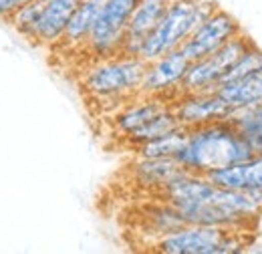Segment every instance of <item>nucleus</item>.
Returning a JSON list of instances; mask_svg holds the SVG:
<instances>
[{
  "mask_svg": "<svg viewBox=\"0 0 262 254\" xmlns=\"http://www.w3.org/2000/svg\"><path fill=\"white\" fill-rule=\"evenodd\" d=\"M218 8L220 6L214 0H169L162 20L143 40L141 59L149 63L169 51L180 49L198 25Z\"/></svg>",
  "mask_w": 262,
  "mask_h": 254,
  "instance_id": "obj_2",
  "label": "nucleus"
},
{
  "mask_svg": "<svg viewBox=\"0 0 262 254\" xmlns=\"http://www.w3.org/2000/svg\"><path fill=\"white\" fill-rule=\"evenodd\" d=\"M250 156H254V152L242 133L228 119H220L188 129L186 143L176 159L188 172L206 176L212 170L244 161Z\"/></svg>",
  "mask_w": 262,
  "mask_h": 254,
  "instance_id": "obj_1",
  "label": "nucleus"
},
{
  "mask_svg": "<svg viewBox=\"0 0 262 254\" xmlns=\"http://www.w3.org/2000/svg\"><path fill=\"white\" fill-rule=\"evenodd\" d=\"M188 67L190 61L180 49L165 53L156 61H149L141 81V95H156L173 101L180 95V87Z\"/></svg>",
  "mask_w": 262,
  "mask_h": 254,
  "instance_id": "obj_7",
  "label": "nucleus"
},
{
  "mask_svg": "<svg viewBox=\"0 0 262 254\" xmlns=\"http://www.w3.org/2000/svg\"><path fill=\"white\" fill-rule=\"evenodd\" d=\"M101 4H103V0H81L75 6V10L69 18V25L65 29V34H63V38L57 47H65V49L85 47V43L89 38V32H91L95 20H97Z\"/></svg>",
  "mask_w": 262,
  "mask_h": 254,
  "instance_id": "obj_14",
  "label": "nucleus"
},
{
  "mask_svg": "<svg viewBox=\"0 0 262 254\" xmlns=\"http://www.w3.org/2000/svg\"><path fill=\"white\" fill-rule=\"evenodd\" d=\"M42 4H45V0H31V2L23 4L16 12H12V16H10L6 23L18 32L23 38L33 40L34 27H36V23H38Z\"/></svg>",
  "mask_w": 262,
  "mask_h": 254,
  "instance_id": "obj_20",
  "label": "nucleus"
},
{
  "mask_svg": "<svg viewBox=\"0 0 262 254\" xmlns=\"http://www.w3.org/2000/svg\"><path fill=\"white\" fill-rule=\"evenodd\" d=\"M216 93L228 103L232 111L258 105L262 103V69L218 85Z\"/></svg>",
  "mask_w": 262,
  "mask_h": 254,
  "instance_id": "obj_15",
  "label": "nucleus"
},
{
  "mask_svg": "<svg viewBox=\"0 0 262 254\" xmlns=\"http://www.w3.org/2000/svg\"><path fill=\"white\" fill-rule=\"evenodd\" d=\"M77 2H81V0H77Z\"/></svg>",
  "mask_w": 262,
  "mask_h": 254,
  "instance_id": "obj_23",
  "label": "nucleus"
},
{
  "mask_svg": "<svg viewBox=\"0 0 262 254\" xmlns=\"http://www.w3.org/2000/svg\"><path fill=\"white\" fill-rule=\"evenodd\" d=\"M167 4H169V0H139V4H137V8H135L129 20V27H127L119 55L141 57L143 40L154 31V27L162 20L164 12L167 10Z\"/></svg>",
  "mask_w": 262,
  "mask_h": 254,
  "instance_id": "obj_9",
  "label": "nucleus"
},
{
  "mask_svg": "<svg viewBox=\"0 0 262 254\" xmlns=\"http://www.w3.org/2000/svg\"><path fill=\"white\" fill-rule=\"evenodd\" d=\"M188 170L176 158H137L133 163V178L147 188L162 190L171 180L180 178Z\"/></svg>",
  "mask_w": 262,
  "mask_h": 254,
  "instance_id": "obj_13",
  "label": "nucleus"
},
{
  "mask_svg": "<svg viewBox=\"0 0 262 254\" xmlns=\"http://www.w3.org/2000/svg\"><path fill=\"white\" fill-rule=\"evenodd\" d=\"M171 109L180 125L186 129L228 119V115L232 113L230 105L216 91L180 93L171 101Z\"/></svg>",
  "mask_w": 262,
  "mask_h": 254,
  "instance_id": "obj_8",
  "label": "nucleus"
},
{
  "mask_svg": "<svg viewBox=\"0 0 262 254\" xmlns=\"http://www.w3.org/2000/svg\"><path fill=\"white\" fill-rule=\"evenodd\" d=\"M228 121L242 133L254 154H262V103L234 109L228 115Z\"/></svg>",
  "mask_w": 262,
  "mask_h": 254,
  "instance_id": "obj_16",
  "label": "nucleus"
},
{
  "mask_svg": "<svg viewBox=\"0 0 262 254\" xmlns=\"http://www.w3.org/2000/svg\"><path fill=\"white\" fill-rule=\"evenodd\" d=\"M260 69H262V49L256 47V45H250V47L242 53V57L224 73L220 85L226 83V81L240 79V77H244V75H250V73H254V71H260Z\"/></svg>",
  "mask_w": 262,
  "mask_h": 254,
  "instance_id": "obj_21",
  "label": "nucleus"
},
{
  "mask_svg": "<svg viewBox=\"0 0 262 254\" xmlns=\"http://www.w3.org/2000/svg\"><path fill=\"white\" fill-rule=\"evenodd\" d=\"M167 105H171V101H167L164 97L156 95H135V99L127 103L123 109H119L113 117V127L119 135L127 137L135 129L145 125L154 115H158L160 111H164Z\"/></svg>",
  "mask_w": 262,
  "mask_h": 254,
  "instance_id": "obj_12",
  "label": "nucleus"
},
{
  "mask_svg": "<svg viewBox=\"0 0 262 254\" xmlns=\"http://www.w3.org/2000/svg\"><path fill=\"white\" fill-rule=\"evenodd\" d=\"M77 4V0H45L31 43L38 47H57Z\"/></svg>",
  "mask_w": 262,
  "mask_h": 254,
  "instance_id": "obj_10",
  "label": "nucleus"
},
{
  "mask_svg": "<svg viewBox=\"0 0 262 254\" xmlns=\"http://www.w3.org/2000/svg\"><path fill=\"white\" fill-rule=\"evenodd\" d=\"M250 230H232L222 226L184 224L160 236L154 250L162 254H236L250 246Z\"/></svg>",
  "mask_w": 262,
  "mask_h": 254,
  "instance_id": "obj_3",
  "label": "nucleus"
},
{
  "mask_svg": "<svg viewBox=\"0 0 262 254\" xmlns=\"http://www.w3.org/2000/svg\"><path fill=\"white\" fill-rule=\"evenodd\" d=\"M186 137H188V129L178 127L165 135H160V137L135 147L137 158H176L180 154V150L184 147Z\"/></svg>",
  "mask_w": 262,
  "mask_h": 254,
  "instance_id": "obj_18",
  "label": "nucleus"
},
{
  "mask_svg": "<svg viewBox=\"0 0 262 254\" xmlns=\"http://www.w3.org/2000/svg\"><path fill=\"white\" fill-rule=\"evenodd\" d=\"M147 63L141 57H109L99 59L81 79L83 89L101 101H123L141 93V81Z\"/></svg>",
  "mask_w": 262,
  "mask_h": 254,
  "instance_id": "obj_4",
  "label": "nucleus"
},
{
  "mask_svg": "<svg viewBox=\"0 0 262 254\" xmlns=\"http://www.w3.org/2000/svg\"><path fill=\"white\" fill-rule=\"evenodd\" d=\"M27 2H31V0H0V20L6 23L12 16V12H16Z\"/></svg>",
  "mask_w": 262,
  "mask_h": 254,
  "instance_id": "obj_22",
  "label": "nucleus"
},
{
  "mask_svg": "<svg viewBox=\"0 0 262 254\" xmlns=\"http://www.w3.org/2000/svg\"><path fill=\"white\" fill-rule=\"evenodd\" d=\"M206 178L226 190H262V154H254L244 161L232 163L226 167L212 170Z\"/></svg>",
  "mask_w": 262,
  "mask_h": 254,
  "instance_id": "obj_11",
  "label": "nucleus"
},
{
  "mask_svg": "<svg viewBox=\"0 0 262 254\" xmlns=\"http://www.w3.org/2000/svg\"><path fill=\"white\" fill-rule=\"evenodd\" d=\"M147 220H149V226L154 232H158V238L164 236V234H169L178 228L184 226V218L182 214L178 212V208L173 204H169L167 200L162 202V204H156L151 208V212L147 214Z\"/></svg>",
  "mask_w": 262,
  "mask_h": 254,
  "instance_id": "obj_19",
  "label": "nucleus"
},
{
  "mask_svg": "<svg viewBox=\"0 0 262 254\" xmlns=\"http://www.w3.org/2000/svg\"><path fill=\"white\" fill-rule=\"evenodd\" d=\"M240 32H242L240 23L230 12L218 8L206 20H202L198 25L196 29H194V32L184 40V45L180 47V51L192 63V61H198V59H204V57L212 55L226 40H230L232 36H236Z\"/></svg>",
  "mask_w": 262,
  "mask_h": 254,
  "instance_id": "obj_6",
  "label": "nucleus"
},
{
  "mask_svg": "<svg viewBox=\"0 0 262 254\" xmlns=\"http://www.w3.org/2000/svg\"><path fill=\"white\" fill-rule=\"evenodd\" d=\"M178 127L182 125H180V121H178L171 105H167L164 111H160L158 115H154L145 125H141L139 129H135L131 135H127L125 137V143L135 150V147H139V145H143V143H147V141H151V139H156L160 135H165V133H169V131H173Z\"/></svg>",
  "mask_w": 262,
  "mask_h": 254,
  "instance_id": "obj_17",
  "label": "nucleus"
},
{
  "mask_svg": "<svg viewBox=\"0 0 262 254\" xmlns=\"http://www.w3.org/2000/svg\"><path fill=\"white\" fill-rule=\"evenodd\" d=\"M139 0H103L97 20L89 32L85 49L95 59H109L121 53V45Z\"/></svg>",
  "mask_w": 262,
  "mask_h": 254,
  "instance_id": "obj_5",
  "label": "nucleus"
}]
</instances>
